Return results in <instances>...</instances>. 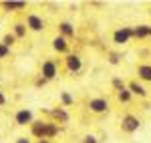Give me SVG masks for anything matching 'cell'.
I'll return each mask as SVG.
<instances>
[{"instance_id":"obj_7","label":"cell","mask_w":151,"mask_h":143,"mask_svg":"<svg viewBox=\"0 0 151 143\" xmlns=\"http://www.w3.org/2000/svg\"><path fill=\"white\" fill-rule=\"evenodd\" d=\"M89 109L93 113H105V111H109V103L105 99H91L89 101Z\"/></svg>"},{"instance_id":"obj_21","label":"cell","mask_w":151,"mask_h":143,"mask_svg":"<svg viewBox=\"0 0 151 143\" xmlns=\"http://www.w3.org/2000/svg\"><path fill=\"white\" fill-rule=\"evenodd\" d=\"M83 143H99V141H97V137H93V135H87L83 139Z\"/></svg>"},{"instance_id":"obj_19","label":"cell","mask_w":151,"mask_h":143,"mask_svg":"<svg viewBox=\"0 0 151 143\" xmlns=\"http://www.w3.org/2000/svg\"><path fill=\"white\" fill-rule=\"evenodd\" d=\"M60 101H63V105H65V107H69V105L75 103V99H73L69 93H60Z\"/></svg>"},{"instance_id":"obj_8","label":"cell","mask_w":151,"mask_h":143,"mask_svg":"<svg viewBox=\"0 0 151 143\" xmlns=\"http://www.w3.org/2000/svg\"><path fill=\"white\" fill-rule=\"evenodd\" d=\"M2 6L8 12H18L26 8V2H22V0H6V2H2Z\"/></svg>"},{"instance_id":"obj_24","label":"cell","mask_w":151,"mask_h":143,"mask_svg":"<svg viewBox=\"0 0 151 143\" xmlns=\"http://www.w3.org/2000/svg\"><path fill=\"white\" fill-rule=\"evenodd\" d=\"M38 143H50L48 139H38Z\"/></svg>"},{"instance_id":"obj_17","label":"cell","mask_w":151,"mask_h":143,"mask_svg":"<svg viewBox=\"0 0 151 143\" xmlns=\"http://www.w3.org/2000/svg\"><path fill=\"white\" fill-rule=\"evenodd\" d=\"M14 42H16V36H14V34H4V38H2V45H4V47L10 48Z\"/></svg>"},{"instance_id":"obj_1","label":"cell","mask_w":151,"mask_h":143,"mask_svg":"<svg viewBox=\"0 0 151 143\" xmlns=\"http://www.w3.org/2000/svg\"><path fill=\"white\" fill-rule=\"evenodd\" d=\"M30 131L38 139H50L58 133L57 123H47V121H32L30 123Z\"/></svg>"},{"instance_id":"obj_6","label":"cell","mask_w":151,"mask_h":143,"mask_svg":"<svg viewBox=\"0 0 151 143\" xmlns=\"http://www.w3.org/2000/svg\"><path fill=\"white\" fill-rule=\"evenodd\" d=\"M139 127H141V123H139L137 117H133V115H125V117H123V129H125L127 133L137 131Z\"/></svg>"},{"instance_id":"obj_9","label":"cell","mask_w":151,"mask_h":143,"mask_svg":"<svg viewBox=\"0 0 151 143\" xmlns=\"http://www.w3.org/2000/svg\"><path fill=\"white\" fill-rule=\"evenodd\" d=\"M67 67H69L70 73H79L81 67H83L81 57H79V55H69V57H67Z\"/></svg>"},{"instance_id":"obj_5","label":"cell","mask_w":151,"mask_h":143,"mask_svg":"<svg viewBox=\"0 0 151 143\" xmlns=\"http://www.w3.org/2000/svg\"><path fill=\"white\" fill-rule=\"evenodd\" d=\"M131 36H133V30H131V28H127V26H123V28L115 30L113 40H115L117 45H125V42H129V38H131Z\"/></svg>"},{"instance_id":"obj_10","label":"cell","mask_w":151,"mask_h":143,"mask_svg":"<svg viewBox=\"0 0 151 143\" xmlns=\"http://www.w3.org/2000/svg\"><path fill=\"white\" fill-rule=\"evenodd\" d=\"M52 48H55L57 52H67V50H69L67 38H65V36H57V38L52 40Z\"/></svg>"},{"instance_id":"obj_15","label":"cell","mask_w":151,"mask_h":143,"mask_svg":"<svg viewBox=\"0 0 151 143\" xmlns=\"http://www.w3.org/2000/svg\"><path fill=\"white\" fill-rule=\"evenodd\" d=\"M129 89H131V93H135V95H139V97H145V95H147V91H145L139 83H131V85H129Z\"/></svg>"},{"instance_id":"obj_23","label":"cell","mask_w":151,"mask_h":143,"mask_svg":"<svg viewBox=\"0 0 151 143\" xmlns=\"http://www.w3.org/2000/svg\"><path fill=\"white\" fill-rule=\"evenodd\" d=\"M16 143H30V139H26V137H18Z\"/></svg>"},{"instance_id":"obj_14","label":"cell","mask_w":151,"mask_h":143,"mask_svg":"<svg viewBox=\"0 0 151 143\" xmlns=\"http://www.w3.org/2000/svg\"><path fill=\"white\" fill-rule=\"evenodd\" d=\"M137 73H139V77L143 79V81H151V67L149 65H141Z\"/></svg>"},{"instance_id":"obj_3","label":"cell","mask_w":151,"mask_h":143,"mask_svg":"<svg viewBox=\"0 0 151 143\" xmlns=\"http://www.w3.org/2000/svg\"><path fill=\"white\" fill-rule=\"evenodd\" d=\"M14 121H16V125H30V123L35 121V115H32L30 109H20V111L14 115Z\"/></svg>"},{"instance_id":"obj_13","label":"cell","mask_w":151,"mask_h":143,"mask_svg":"<svg viewBox=\"0 0 151 143\" xmlns=\"http://www.w3.org/2000/svg\"><path fill=\"white\" fill-rule=\"evenodd\" d=\"M12 34L16 36V38L26 36V24H24V22H16V24H14V32H12Z\"/></svg>"},{"instance_id":"obj_18","label":"cell","mask_w":151,"mask_h":143,"mask_svg":"<svg viewBox=\"0 0 151 143\" xmlns=\"http://www.w3.org/2000/svg\"><path fill=\"white\" fill-rule=\"evenodd\" d=\"M129 99H131V91H129V89H125V87H123V89H121V91H119V101H123V103H127Z\"/></svg>"},{"instance_id":"obj_16","label":"cell","mask_w":151,"mask_h":143,"mask_svg":"<svg viewBox=\"0 0 151 143\" xmlns=\"http://www.w3.org/2000/svg\"><path fill=\"white\" fill-rule=\"evenodd\" d=\"M149 28H151V26H137V28L133 30V34L137 36V38H143V36L149 34Z\"/></svg>"},{"instance_id":"obj_22","label":"cell","mask_w":151,"mask_h":143,"mask_svg":"<svg viewBox=\"0 0 151 143\" xmlns=\"http://www.w3.org/2000/svg\"><path fill=\"white\" fill-rule=\"evenodd\" d=\"M4 103H6V97H4V93H2V91H0V107H2V105H4Z\"/></svg>"},{"instance_id":"obj_4","label":"cell","mask_w":151,"mask_h":143,"mask_svg":"<svg viewBox=\"0 0 151 143\" xmlns=\"http://www.w3.org/2000/svg\"><path fill=\"white\" fill-rule=\"evenodd\" d=\"M24 24H26V28H30V30H35V32H40V30L45 28V20H42L40 16H36V14H28Z\"/></svg>"},{"instance_id":"obj_11","label":"cell","mask_w":151,"mask_h":143,"mask_svg":"<svg viewBox=\"0 0 151 143\" xmlns=\"http://www.w3.org/2000/svg\"><path fill=\"white\" fill-rule=\"evenodd\" d=\"M50 115H52V119L57 121V123H67V121H69V113H67L63 107L52 109V111H50Z\"/></svg>"},{"instance_id":"obj_12","label":"cell","mask_w":151,"mask_h":143,"mask_svg":"<svg viewBox=\"0 0 151 143\" xmlns=\"http://www.w3.org/2000/svg\"><path fill=\"white\" fill-rule=\"evenodd\" d=\"M58 28H60L63 36H73V34H75V26H73L70 22H60V24H58Z\"/></svg>"},{"instance_id":"obj_2","label":"cell","mask_w":151,"mask_h":143,"mask_svg":"<svg viewBox=\"0 0 151 143\" xmlns=\"http://www.w3.org/2000/svg\"><path fill=\"white\" fill-rule=\"evenodd\" d=\"M57 75H58L57 63H55V60H45V63H42V69H40V77H42L45 81H52Z\"/></svg>"},{"instance_id":"obj_20","label":"cell","mask_w":151,"mask_h":143,"mask_svg":"<svg viewBox=\"0 0 151 143\" xmlns=\"http://www.w3.org/2000/svg\"><path fill=\"white\" fill-rule=\"evenodd\" d=\"M8 55H10V48H8V47H4V45L0 42V59H6Z\"/></svg>"},{"instance_id":"obj_25","label":"cell","mask_w":151,"mask_h":143,"mask_svg":"<svg viewBox=\"0 0 151 143\" xmlns=\"http://www.w3.org/2000/svg\"><path fill=\"white\" fill-rule=\"evenodd\" d=\"M149 34H151V28H149Z\"/></svg>"}]
</instances>
